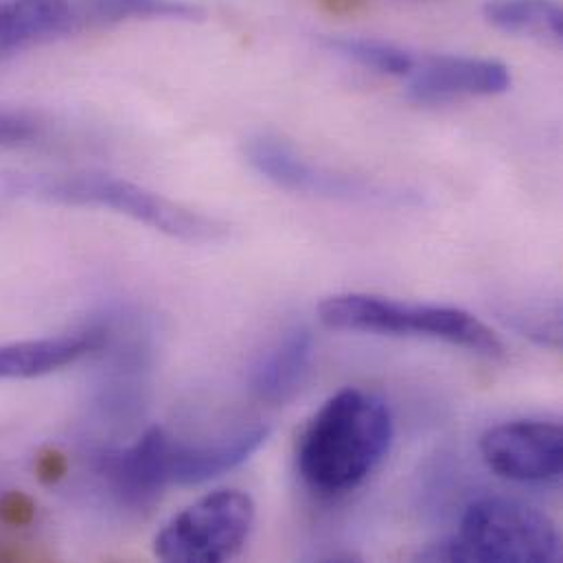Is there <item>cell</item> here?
<instances>
[{"instance_id":"obj_6","label":"cell","mask_w":563,"mask_h":563,"mask_svg":"<svg viewBox=\"0 0 563 563\" xmlns=\"http://www.w3.org/2000/svg\"><path fill=\"white\" fill-rule=\"evenodd\" d=\"M244 154L260 176L291 194L364 207L417 205V196L410 191L311 163L282 139L255 136L246 143Z\"/></svg>"},{"instance_id":"obj_15","label":"cell","mask_w":563,"mask_h":563,"mask_svg":"<svg viewBox=\"0 0 563 563\" xmlns=\"http://www.w3.org/2000/svg\"><path fill=\"white\" fill-rule=\"evenodd\" d=\"M79 29L86 24H119L130 20L194 22L205 11L187 0H73Z\"/></svg>"},{"instance_id":"obj_3","label":"cell","mask_w":563,"mask_h":563,"mask_svg":"<svg viewBox=\"0 0 563 563\" xmlns=\"http://www.w3.org/2000/svg\"><path fill=\"white\" fill-rule=\"evenodd\" d=\"M318 318L338 331L430 338L485 357L505 355L503 340L483 320L459 307L408 305L371 294H335L320 302Z\"/></svg>"},{"instance_id":"obj_9","label":"cell","mask_w":563,"mask_h":563,"mask_svg":"<svg viewBox=\"0 0 563 563\" xmlns=\"http://www.w3.org/2000/svg\"><path fill=\"white\" fill-rule=\"evenodd\" d=\"M169 439L172 437L163 428L152 426L132 445L106 450L95 456L97 474L121 505L132 509L150 507L169 487Z\"/></svg>"},{"instance_id":"obj_13","label":"cell","mask_w":563,"mask_h":563,"mask_svg":"<svg viewBox=\"0 0 563 563\" xmlns=\"http://www.w3.org/2000/svg\"><path fill=\"white\" fill-rule=\"evenodd\" d=\"M77 29L73 0H7L0 4V64L26 46Z\"/></svg>"},{"instance_id":"obj_8","label":"cell","mask_w":563,"mask_h":563,"mask_svg":"<svg viewBox=\"0 0 563 563\" xmlns=\"http://www.w3.org/2000/svg\"><path fill=\"white\" fill-rule=\"evenodd\" d=\"M406 79L408 99L417 106L496 97L511 88V70L507 64L467 55H419Z\"/></svg>"},{"instance_id":"obj_11","label":"cell","mask_w":563,"mask_h":563,"mask_svg":"<svg viewBox=\"0 0 563 563\" xmlns=\"http://www.w3.org/2000/svg\"><path fill=\"white\" fill-rule=\"evenodd\" d=\"M108 329L90 327L73 333L0 344V379H31L55 373L108 346Z\"/></svg>"},{"instance_id":"obj_14","label":"cell","mask_w":563,"mask_h":563,"mask_svg":"<svg viewBox=\"0 0 563 563\" xmlns=\"http://www.w3.org/2000/svg\"><path fill=\"white\" fill-rule=\"evenodd\" d=\"M483 18L507 35L562 42L563 11L555 0H487Z\"/></svg>"},{"instance_id":"obj_12","label":"cell","mask_w":563,"mask_h":563,"mask_svg":"<svg viewBox=\"0 0 563 563\" xmlns=\"http://www.w3.org/2000/svg\"><path fill=\"white\" fill-rule=\"evenodd\" d=\"M313 355V338L307 327H291L260 353L249 373L251 390L266 404L289 401L305 384Z\"/></svg>"},{"instance_id":"obj_7","label":"cell","mask_w":563,"mask_h":563,"mask_svg":"<svg viewBox=\"0 0 563 563\" xmlns=\"http://www.w3.org/2000/svg\"><path fill=\"white\" fill-rule=\"evenodd\" d=\"M487 467L522 485H547L563 474V430L555 421L520 419L489 428L481 439Z\"/></svg>"},{"instance_id":"obj_1","label":"cell","mask_w":563,"mask_h":563,"mask_svg":"<svg viewBox=\"0 0 563 563\" xmlns=\"http://www.w3.org/2000/svg\"><path fill=\"white\" fill-rule=\"evenodd\" d=\"M393 439L395 421L386 401L360 388H344L305 426L296 467L316 496H344L382 465Z\"/></svg>"},{"instance_id":"obj_5","label":"cell","mask_w":563,"mask_h":563,"mask_svg":"<svg viewBox=\"0 0 563 563\" xmlns=\"http://www.w3.org/2000/svg\"><path fill=\"white\" fill-rule=\"evenodd\" d=\"M255 503L238 489L209 494L172 518L156 536L154 553L172 563H218L233 560L255 527Z\"/></svg>"},{"instance_id":"obj_17","label":"cell","mask_w":563,"mask_h":563,"mask_svg":"<svg viewBox=\"0 0 563 563\" xmlns=\"http://www.w3.org/2000/svg\"><path fill=\"white\" fill-rule=\"evenodd\" d=\"M509 324L516 327L522 335L533 338L540 344L558 349L562 342V322L560 309L542 311V309H516L507 316Z\"/></svg>"},{"instance_id":"obj_18","label":"cell","mask_w":563,"mask_h":563,"mask_svg":"<svg viewBox=\"0 0 563 563\" xmlns=\"http://www.w3.org/2000/svg\"><path fill=\"white\" fill-rule=\"evenodd\" d=\"M40 121L24 110H0V147H22L40 136Z\"/></svg>"},{"instance_id":"obj_4","label":"cell","mask_w":563,"mask_h":563,"mask_svg":"<svg viewBox=\"0 0 563 563\" xmlns=\"http://www.w3.org/2000/svg\"><path fill=\"white\" fill-rule=\"evenodd\" d=\"M560 533L540 509L511 498L474 503L452 540L430 560L478 563H555Z\"/></svg>"},{"instance_id":"obj_10","label":"cell","mask_w":563,"mask_h":563,"mask_svg":"<svg viewBox=\"0 0 563 563\" xmlns=\"http://www.w3.org/2000/svg\"><path fill=\"white\" fill-rule=\"evenodd\" d=\"M271 437L266 426L244 428L213 443H180L174 437L167 448V483L178 487L205 485L244 465Z\"/></svg>"},{"instance_id":"obj_16","label":"cell","mask_w":563,"mask_h":563,"mask_svg":"<svg viewBox=\"0 0 563 563\" xmlns=\"http://www.w3.org/2000/svg\"><path fill=\"white\" fill-rule=\"evenodd\" d=\"M322 44L331 53H335L366 70H373V73H379L386 77H401V79L412 73L417 57H419L399 44L377 40V37H349V35L333 37V35H329L322 40Z\"/></svg>"},{"instance_id":"obj_20","label":"cell","mask_w":563,"mask_h":563,"mask_svg":"<svg viewBox=\"0 0 563 563\" xmlns=\"http://www.w3.org/2000/svg\"><path fill=\"white\" fill-rule=\"evenodd\" d=\"M66 470H68V461L57 450H44L35 459V474L42 483H57L59 478L66 476Z\"/></svg>"},{"instance_id":"obj_2","label":"cell","mask_w":563,"mask_h":563,"mask_svg":"<svg viewBox=\"0 0 563 563\" xmlns=\"http://www.w3.org/2000/svg\"><path fill=\"white\" fill-rule=\"evenodd\" d=\"M9 191L66 207L110 209L174 240L191 244L216 242L227 233L222 222L172 202L136 183L108 174L84 172L57 176H13L9 180Z\"/></svg>"},{"instance_id":"obj_19","label":"cell","mask_w":563,"mask_h":563,"mask_svg":"<svg viewBox=\"0 0 563 563\" xmlns=\"http://www.w3.org/2000/svg\"><path fill=\"white\" fill-rule=\"evenodd\" d=\"M35 518V505L20 492H9L0 498V520L11 527H26Z\"/></svg>"}]
</instances>
